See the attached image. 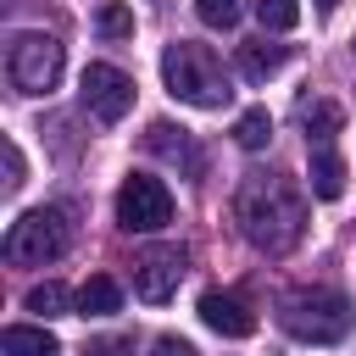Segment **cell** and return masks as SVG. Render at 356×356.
Masks as SVG:
<instances>
[{
	"label": "cell",
	"mask_w": 356,
	"mask_h": 356,
	"mask_svg": "<svg viewBox=\"0 0 356 356\" xmlns=\"http://www.w3.org/2000/svg\"><path fill=\"white\" fill-rule=\"evenodd\" d=\"M195 17L206 28H234L239 22V0H195Z\"/></svg>",
	"instance_id": "cell-19"
},
{
	"label": "cell",
	"mask_w": 356,
	"mask_h": 356,
	"mask_svg": "<svg viewBox=\"0 0 356 356\" xmlns=\"http://www.w3.org/2000/svg\"><path fill=\"white\" fill-rule=\"evenodd\" d=\"M100 33H106V39L134 33V11H128V6H117V0H106V6H100Z\"/></svg>",
	"instance_id": "cell-20"
},
{
	"label": "cell",
	"mask_w": 356,
	"mask_h": 356,
	"mask_svg": "<svg viewBox=\"0 0 356 356\" xmlns=\"http://www.w3.org/2000/svg\"><path fill=\"white\" fill-rule=\"evenodd\" d=\"M312 6H317L323 17H328V11H339V0H312Z\"/></svg>",
	"instance_id": "cell-24"
},
{
	"label": "cell",
	"mask_w": 356,
	"mask_h": 356,
	"mask_svg": "<svg viewBox=\"0 0 356 356\" xmlns=\"http://www.w3.org/2000/svg\"><path fill=\"white\" fill-rule=\"evenodd\" d=\"M78 312H83V317H111V312H122V289H117V278L95 273V278L78 289Z\"/></svg>",
	"instance_id": "cell-14"
},
{
	"label": "cell",
	"mask_w": 356,
	"mask_h": 356,
	"mask_svg": "<svg viewBox=\"0 0 356 356\" xmlns=\"http://www.w3.org/2000/svg\"><path fill=\"white\" fill-rule=\"evenodd\" d=\"M61 61H67L61 39H50V33H39V28H22V33H11V44H6V72H11V83H17L22 95L56 89Z\"/></svg>",
	"instance_id": "cell-5"
},
{
	"label": "cell",
	"mask_w": 356,
	"mask_h": 356,
	"mask_svg": "<svg viewBox=\"0 0 356 356\" xmlns=\"http://www.w3.org/2000/svg\"><path fill=\"white\" fill-rule=\"evenodd\" d=\"M150 356H200L189 339H178V334H161L156 345H150Z\"/></svg>",
	"instance_id": "cell-22"
},
{
	"label": "cell",
	"mask_w": 356,
	"mask_h": 356,
	"mask_svg": "<svg viewBox=\"0 0 356 356\" xmlns=\"http://www.w3.org/2000/svg\"><path fill=\"white\" fill-rule=\"evenodd\" d=\"M200 323H206L211 334H222V339L256 334V312H250L239 295H222V289H206V295H200Z\"/></svg>",
	"instance_id": "cell-9"
},
{
	"label": "cell",
	"mask_w": 356,
	"mask_h": 356,
	"mask_svg": "<svg viewBox=\"0 0 356 356\" xmlns=\"http://www.w3.org/2000/svg\"><path fill=\"white\" fill-rule=\"evenodd\" d=\"M78 100H83L89 117L122 122V117L134 111V78H128L122 67H111V61H89L83 78H78Z\"/></svg>",
	"instance_id": "cell-7"
},
{
	"label": "cell",
	"mask_w": 356,
	"mask_h": 356,
	"mask_svg": "<svg viewBox=\"0 0 356 356\" xmlns=\"http://www.w3.org/2000/svg\"><path fill=\"white\" fill-rule=\"evenodd\" d=\"M83 356H134V339L106 334V339H89V345H83Z\"/></svg>",
	"instance_id": "cell-21"
},
{
	"label": "cell",
	"mask_w": 356,
	"mask_h": 356,
	"mask_svg": "<svg viewBox=\"0 0 356 356\" xmlns=\"http://www.w3.org/2000/svg\"><path fill=\"white\" fill-rule=\"evenodd\" d=\"M145 145H150V150H156L161 161L184 167V172H200V167H206V161H200V145L189 139V128H172V122H150Z\"/></svg>",
	"instance_id": "cell-10"
},
{
	"label": "cell",
	"mask_w": 356,
	"mask_h": 356,
	"mask_svg": "<svg viewBox=\"0 0 356 356\" xmlns=\"http://www.w3.org/2000/svg\"><path fill=\"white\" fill-rule=\"evenodd\" d=\"M161 83H167L172 100L200 106V111H217V106H228V95H234L217 50H211V44H195V39H172V44L161 50Z\"/></svg>",
	"instance_id": "cell-2"
},
{
	"label": "cell",
	"mask_w": 356,
	"mask_h": 356,
	"mask_svg": "<svg viewBox=\"0 0 356 356\" xmlns=\"http://www.w3.org/2000/svg\"><path fill=\"white\" fill-rule=\"evenodd\" d=\"M300 122H306V139L317 134V139L328 145V139L339 134V122H345V111H339L334 100H306V106H300Z\"/></svg>",
	"instance_id": "cell-15"
},
{
	"label": "cell",
	"mask_w": 356,
	"mask_h": 356,
	"mask_svg": "<svg viewBox=\"0 0 356 356\" xmlns=\"http://www.w3.org/2000/svg\"><path fill=\"white\" fill-rule=\"evenodd\" d=\"M306 178H312V195H317V200H339V195H345V161H339V150L317 145Z\"/></svg>",
	"instance_id": "cell-12"
},
{
	"label": "cell",
	"mask_w": 356,
	"mask_h": 356,
	"mask_svg": "<svg viewBox=\"0 0 356 356\" xmlns=\"http://www.w3.org/2000/svg\"><path fill=\"white\" fill-rule=\"evenodd\" d=\"M67 245H72V217H67V206L22 211V217L6 228V261H11V267H44V261L67 256Z\"/></svg>",
	"instance_id": "cell-4"
},
{
	"label": "cell",
	"mask_w": 356,
	"mask_h": 356,
	"mask_svg": "<svg viewBox=\"0 0 356 356\" xmlns=\"http://www.w3.org/2000/svg\"><path fill=\"white\" fill-rule=\"evenodd\" d=\"M234 217H239V234L256 250L284 256L306 234V195L278 172H250L239 184V195H234Z\"/></svg>",
	"instance_id": "cell-1"
},
{
	"label": "cell",
	"mask_w": 356,
	"mask_h": 356,
	"mask_svg": "<svg viewBox=\"0 0 356 356\" xmlns=\"http://www.w3.org/2000/svg\"><path fill=\"white\" fill-rule=\"evenodd\" d=\"M350 300L339 295V289H328V284H306V289H284L278 295V323H284V334H295V339H306V345H334V339H345L350 334Z\"/></svg>",
	"instance_id": "cell-3"
},
{
	"label": "cell",
	"mask_w": 356,
	"mask_h": 356,
	"mask_svg": "<svg viewBox=\"0 0 356 356\" xmlns=\"http://www.w3.org/2000/svg\"><path fill=\"white\" fill-rule=\"evenodd\" d=\"M284 61H289V44H267V39L239 44V72H245L250 83H267L273 72H284Z\"/></svg>",
	"instance_id": "cell-13"
},
{
	"label": "cell",
	"mask_w": 356,
	"mask_h": 356,
	"mask_svg": "<svg viewBox=\"0 0 356 356\" xmlns=\"http://www.w3.org/2000/svg\"><path fill=\"white\" fill-rule=\"evenodd\" d=\"M6 189H22V150L6 139Z\"/></svg>",
	"instance_id": "cell-23"
},
{
	"label": "cell",
	"mask_w": 356,
	"mask_h": 356,
	"mask_svg": "<svg viewBox=\"0 0 356 356\" xmlns=\"http://www.w3.org/2000/svg\"><path fill=\"white\" fill-rule=\"evenodd\" d=\"M0 350L6 356H61V345H56V334L44 323H11L0 334Z\"/></svg>",
	"instance_id": "cell-11"
},
{
	"label": "cell",
	"mask_w": 356,
	"mask_h": 356,
	"mask_svg": "<svg viewBox=\"0 0 356 356\" xmlns=\"http://www.w3.org/2000/svg\"><path fill=\"white\" fill-rule=\"evenodd\" d=\"M22 306H28V312H39V317H61V312L72 306V295H67L56 278H44V284H33V289H28V300H22Z\"/></svg>",
	"instance_id": "cell-17"
},
{
	"label": "cell",
	"mask_w": 356,
	"mask_h": 356,
	"mask_svg": "<svg viewBox=\"0 0 356 356\" xmlns=\"http://www.w3.org/2000/svg\"><path fill=\"white\" fill-rule=\"evenodd\" d=\"M234 139H239V150H261V145L273 139V117H267V106H250V111H239V122H234Z\"/></svg>",
	"instance_id": "cell-16"
},
{
	"label": "cell",
	"mask_w": 356,
	"mask_h": 356,
	"mask_svg": "<svg viewBox=\"0 0 356 356\" xmlns=\"http://www.w3.org/2000/svg\"><path fill=\"white\" fill-rule=\"evenodd\" d=\"M178 278H184V250L178 245H156V250H145L134 261V295L150 300V306H161L178 289Z\"/></svg>",
	"instance_id": "cell-8"
},
{
	"label": "cell",
	"mask_w": 356,
	"mask_h": 356,
	"mask_svg": "<svg viewBox=\"0 0 356 356\" xmlns=\"http://www.w3.org/2000/svg\"><path fill=\"white\" fill-rule=\"evenodd\" d=\"M117 222L128 234H156L172 222V189L150 172H128L117 184Z\"/></svg>",
	"instance_id": "cell-6"
},
{
	"label": "cell",
	"mask_w": 356,
	"mask_h": 356,
	"mask_svg": "<svg viewBox=\"0 0 356 356\" xmlns=\"http://www.w3.org/2000/svg\"><path fill=\"white\" fill-rule=\"evenodd\" d=\"M256 17H261V28L289 33V28L300 22V6H295V0H256Z\"/></svg>",
	"instance_id": "cell-18"
}]
</instances>
